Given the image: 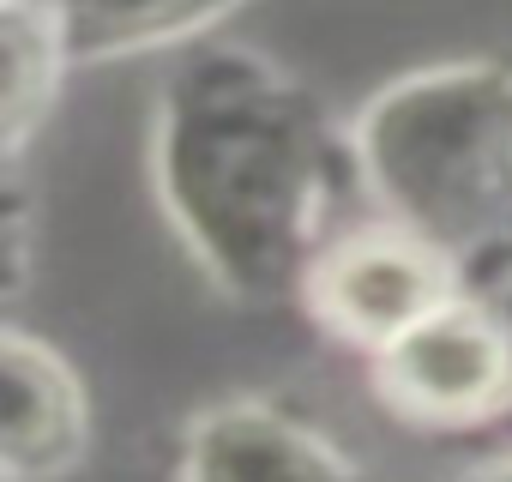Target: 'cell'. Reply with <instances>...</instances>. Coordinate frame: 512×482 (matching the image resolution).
Wrapping results in <instances>:
<instances>
[{
	"instance_id": "cell-7",
	"label": "cell",
	"mask_w": 512,
	"mask_h": 482,
	"mask_svg": "<svg viewBox=\"0 0 512 482\" xmlns=\"http://www.w3.org/2000/svg\"><path fill=\"white\" fill-rule=\"evenodd\" d=\"M67 61H133L151 49H187L211 37L247 0H49Z\"/></svg>"
},
{
	"instance_id": "cell-5",
	"label": "cell",
	"mask_w": 512,
	"mask_h": 482,
	"mask_svg": "<svg viewBox=\"0 0 512 482\" xmlns=\"http://www.w3.org/2000/svg\"><path fill=\"white\" fill-rule=\"evenodd\" d=\"M175 482H374V476L308 416L272 398H223L181 428Z\"/></svg>"
},
{
	"instance_id": "cell-1",
	"label": "cell",
	"mask_w": 512,
	"mask_h": 482,
	"mask_svg": "<svg viewBox=\"0 0 512 482\" xmlns=\"http://www.w3.org/2000/svg\"><path fill=\"white\" fill-rule=\"evenodd\" d=\"M344 163L320 103L253 49L193 43L151 109L157 205L229 302L302 296Z\"/></svg>"
},
{
	"instance_id": "cell-6",
	"label": "cell",
	"mask_w": 512,
	"mask_h": 482,
	"mask_svg": "<svg viewBox=\"0 0 512 482\" xmlns=\"http://www.w3.org/2000/svg\"><path fill=\"white\" fill-rule=\"evenodd\" d=\"M7 416H0V470L7 482H55L91 452V392L79 368L37 332L13 326L0 344Z\"/></svg>"
},
{
	"instance_id": "cell-2",
	"label": "cell",
	"mask_w": 512,
	"mask_h": 482,
	"mask_svg": "<svg viewBox=\"0 0 512 482\" xmlns=\"http://www.w3.org/2000/svg\"><path fill=\"white\" fill-rule=\"evenodd\" d=\"M350 175L458 266L512 223V67L440 61L368 97L350 127Z\"/></svg>"
},
{
	"instance_id": "cell-8",
	"label": "cell",
	"mask_w": 512,
	"mask_h": 482,
	"mask_svg": "<svg viewBox=\"0 0 512 482\" xmlns=\"http://www.w3.org/2000/svg\"><path fill=\"white\" fill-rule=\"evenodd\" d=\"M0 43H7V91H0V127H7V163L19 169L37 121L55 103L67 61L61 25L49 0H0Z\"/></svg>"
},
{
	"instance_id": "cell-3",
	"label": "cell",
	"mask_w": 512,
	"mask_h": 482,
	"mask_svg": "<svg viewBox=\"0 0 512 482\" xmlns=\"http://www.w3.org/2000/svg\"><path fill=\"white\" fill-rule=\"evenodd\" d=\"M368 380L380 410L410 428H488L512 410V314L476 290H458L386 350H374Z\"/></svg>"
},
{
	"instance_id": "cell-9",
	"label": "cell",
	"mask_w": 512,
	"mask_h": 482,
	"mask_svg": "<svg viewBox=\"0 0 512 482\" xmlns=\"http://www.w3.org/2000/svg\"><path fill=\"white\" fill-rule=\"evenodd\" d=\"M458 482H512V452L494 458V464H482V470H470V476H458Z\"/></svg>"
},
{
	"instance_id": "cell-4",
	"label": "cell",
	"mask_w": 512,
	"mask_h": 482,
	"mask_svg": "<svg viewBox=\"0 0 512 482\" xmlns=\"http://www.w3.org/2000/svg\"><path fill=\"white\" fill-rule=\"evenodd\" d=\"M464 266L440 254L416 229L374 217L344 235H326L302 278V308L350 350L374 356L398 332H410L422 314H434L446 296H458Z\"/></svg>"
}]
</instances>
